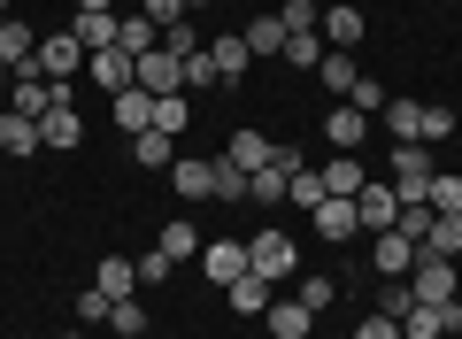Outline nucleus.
<instances>
[{"label":"nucleus","mask_w":462,"mask_h":339,"mask_svg":"<svg viewBox=\"0 0 462 339\" xmlns=\"http://www.w3.org/2000/svg\"><path fill=\"white\" fill-rule=\"evenodd\" d=\"M324 139H331V155H363V139H370V116L363 108H324Z\"/></svg>","instance_id":"10"},{"label":"nucleus","mask_w":462,"mask_h":339,"mask_svg":"<svg viewBox=\"0 0 462 339\" xmlns=\"http://www.w3.org/2000/svg\"><path fill=\"white\" fill-rule=\"evenodd\" d=\"M162 255H170V262H200V224L170 216V231H162Z\"/></svg>","instance_id":"28"},{"label":"nucleus","mask_w":462,"mask_h":339,"mask_svg":"<svg viewBox=\"0 0 462 339\" xmlns=\"http://www.w3.org/2000/svg\"><path fill=\"white\" fill-rule=\"evenodd\" d=\"M108 332H116V339H147V308H139V293L108 308Z\"/></svg>","instance_id":"37"},{"label":"nucleus","mask_w":462,"mask_h":339,"mask_svg":"<svg viewBox=\"0 0 462 339\" xmlns=\"http://www.w3.org/2000/svg\"><path fill=\"white\" fill-rule=\"evenodd\" d=\"M285 201H293V209H316V201H324V178H316L309 162L293 170V185H285Z\"/></svg>","instance_id":"41"},{"label":"nucleus","mask_w":462,"mask_h":339,"mask_svg":"<svg viewBox=\"0 0 462 339\" xmlns=\"http://www.w3.org/2000/svg\"><path fill=\"white\" fill-rule=\"evenodd\" d=\"M324 32H293V39H285V62H293V70H309V78H316V62H324Z\"/></svg>","instance_id":"34"},{"label":"nucleus","mask_w":462,"mask_h":339,"mask_svg":"<svg viewBox=\"0 0 462 339\" xmlns=\"http://www.w3.org/2000/svg\"><path fill=\"white\" fill-rule=\"evenodd\" d=\"M132 85H139V93H154V100H170V93H185V62L170 47H147V54H139V70H132Z\"/></svg>","instance_id":"5"},{"label":"nucleus","mask_w":462,"mask_h":339,"mask_svg":"<svg viewBox=\"0 0 462 339\" xmlns=\"http://www.w3.org/2000/svg\"><path fill=\"white\" fill-rule=\"evenodd\" d=\"M393 216H401V193L385 178H370L363 193H355V224H363V231H393Z\"/></svg>","instance_id":"9"},{"label":"nucleus","mask_w":462,"mask_h":339,"mask_svg":"<svg viewBox=\"0 0 462 339\" xmlns=\"http://www.w3.org/2000/svg\"><path fill=\"white\" fill-rule=\"evenodd\" d=\"M0 16H8V0H0Z\"/></svg>","instance_id":"54"},{"label":"nucleus","mask_w":462,"mask_h":339,"mask_svg":"<svg viewBox=\"0 0 462 339\" xmlns=\"http://www.w3.org/2000/svg\"><path fill=\"white\" fill-rule=\"evenodd\" d=\"M385 131H393V139H416V131H424V100H385Z\"/></svg>","instance_id":"32"},{"label":"nucleus","mask_w":462,"mask_h":339,"mask_svg":"<svg viewBox=\"0 0 462 339\" xmlns=\"http://www.w3.org/2000/svg\"><path fill=\"white\" fill-rule=\"evenodd\" d=\"M85 70H93V85L100 93H124V85H132V70H139V54H124V47H100V54H85Z\"/></svg>","instance_id":"11"},{"label":"nucleus","mask_w":462,"mask_h":339,"mask_svg":"<svg viewBox=\"0 0 462 339\" xmlns=\"http://www.w3.org/2000/svg\"><path fill=\"white\" fill-rule=\"evenodd\" d=\"M78 8H93V16H116V0H78Z\"/></svg>","instance_id":"50"},{"label":"nucleus","mask_w":462,"mask_h":339,"mask_svg":"<svg viewBox=\"0 0 462 339\" xmlns=\"http://www.w3.org/2000/svg\"><path fill=\"white\" fill-rule=\"evenodd\" d=\"M162 47L178 54V62H185V54H200L208 39H200V32H193V16H185V24H170V32H162Z\"/></svg>","instance_id":"43"},{"label":"nucleus","mask_w":462,"mask_h":339,"mask_svg":"<svg viewBox=\"0 0 462 339\" xmlns=\"http://www.w3.org/2000/svg\"><path fill=\"white\" fill-rule=\"evenodd\" d=\"M316 32H324V47H363V32H370V16L363 8H324V24H316Z\"/></svg>","instance_id":"16"},{"label":"nucleus","mask_w":462,"mask_h":339,"mask_svg":"<svg viewBox=\"0 0 462 339\" xmlns=\"http://www.w3.org/2000/svg\"><path fill=\"white\" fill-rule=\"evenodd\" d=\"M385 170H393L385 185L401 193V209H416V201L431 193V178H439V170H431V155H424L416 139H393V162H385Z\"/></svg>","instance_id":"2"},{"label":"nucleus","mask_w":462,"mask_h":339,"mask_svg":"<svg viewBox=\"0 0 462 339\" xmlns=\"http://www.w3.org/2000/svg\"><path fill=\"white\" fill-rule=\"evenodd\" d=\"M263 324H270V339H309V332H316V308H300V301H270Z\"/></svg>","instance_id":"20"},{"label":"nucleus","mask_w":462,"mask_h":339,"mask_svg":"<svg viewBox=\"0 0 462 339\" xmlns=\"http://www.w3.org/2000/svg\"><path fill=\"white\" fill-rule=\"evenodd\" d=\"M439 8H462V0H439Z\"/></svg>","instance_id":"53"},{"label":"nucleus","mask_w":462,"mask_h":339,"mask_svg":"<svg viewBox=\"0 0 462 339\" xmlns=\"http://www.w3.org/2000/svg\"><path fill=\"white\" fill-rule=\"evenodd\" d=\"M208 54H216V78H231V85H239V78H247V70H254V54H247V39H239V32L208 39Z\"/></svg>","instance_id":"23"},{"label":"nucleus","mask_w":462,"mask_h":339,"mask_svg":"<svg viewBox=\"0 0 462 339\" xmlns=\"http://www.w3.org/2000/svg\"><path fill=\"white\" fill-rule=\"evenodd\" d=\"M270 155H278V139H263V131H231L216 162H231V170H247V178H254V170H263Z\"/></svg>","instance_id":"13"},{"label":"nucleus","mask_w":462,"mask_h":339,"mask_svg":"<svg viewBox=\"0 0 462 339\" xmlns=\"http://www.w3.org/2000/svg\"><path fill=\"white\" fill-rule=\"evenodd\" d=\"M208 85H224V78H216V54L200 47V54H185V93H208Z\"/></svg>","instance_id":"40"},{"label":"nucleus","mask_w":462,"mask_h":339,"mask_svg":"<svg viewBox=\"0 0 462 339\" xmlns=\"http://www.w3.org/2000/svg\"><path fill=\"white\" fill-rule=\"evenodd\" d=\"M424 209H431V216H462V170H439V178H431Z\"/></svg>","instance_id":"29"},{"label":"nucleus","mask_w":462,"mask_h":339,"mask_svg":"<svg viewBox=\"0 0 462 339\" xmlns=\"http://www.w3.org/2000/svg\"><path fill=\"white\" fill-rule=\"evenodd\" d=\"M170 185H178L185 201H216V162H200V155H178V162H170Z\"/></svg>","instance_id":"14"},{"label":"nucleus","mask_w":462,"mask_h":339,"mask_svg":"<svg viewBox=\"0 0 462 339\" xmlns=\"http://www.w3.org/2000/svg\"><path fill=\"white\" fill-rule=\"evenodd\" d=\"M224 293H231V316H263V308L278 301V286H270V278H254V270H247V278H231Z\"/></svg>","instance_id":"21"},{"label":"nucleus","mask_w":462,"mask_h":339,"mask_svg":"<svg viewBox=\"0 0 462 339\" xmlns=\"http://www.w3.org/2000/svg\"><path fill=\"white\" fill-rule=\"evenodd\" d=\"M346 108H363V116H370V108H385V85H378V78H355V93H346Z\"/></svg>","instance_id":"48"},{"label":"nucleus","mask_w":462,"mask_h":339,"mask_svg":"<svg viewBox=\"0 0 462 339\" xmlns=\"http://www.w3.org/2000/svg\"><path fill=\"white\" fill-rule=\"evenodd\" d=\"M39 139H47L54 155H69V146H85V116L78 108H47L39 116Z\"/></svg>","instance_id":"19"},{"label":"nucleus","mask_w":462,"mask_h":339,"mask_svg":"<svg viewBox=\"0 0 462 339\" xmlns=\"http://www.w3.org/2000/svg\"><path fill=\"white\" fill-rule=\"evenodd\" d=\"M278 24H285V39H293V32H316V24H324V8H316V0H285Z\"/></svg>","instance_id":"39"},{"label":"nucleus","mask_w":462,"mask_h":339,"mask_svg":"<svg viewBox=\"0 0 462 339\" xmlns=\"http://www.w3.org/2000/svg\"><path fill=\"white\" fill-rule=\"evenodd\" d=\"M116 47H124V54H147V47H162V32H154L147 16H116Z\"/></svg>","instance_id":"31"},{"label":"nucleus","mask_w":462,"mask_h":339,"mask_svg":"<svg viewBox=\"0 0 462 339\" xmlns=\"http://www.w3.org/2000/svg\"><path fill=\"white\" fill-rule=\"evenodd\" d=\"M424 146H439V139H455V108H439V100H424V131H416Z\"/></svg>","instance_id":"42"},{"label":"nucleus","mask_w":462,"mask_h":339,"mask_svg":"<svg viewBox=\"0 0 462 339\" xmlns=\"http://www.w3.org/2000/svg\"><path fill=\"white\" fill-rule=\"evenodd\" d=\"M108 116H116V131H154V93H139V85H124V93L108 100Z\"/></svg>","instance_id":"15"},{"label":"nucleus","mask_w":462,"mask_h":339,"mask_svg":"<svg viewBox=\"0 0 462 339\" xmlns=\"http://www.w3.org/2000/svg\"><path fill=\"white\" fill-rule=\"evenodd\" d=\"M93 286L108 293V301H132V293H139V262H132V255H108V262L93 270Z\"/></svg>","instance_id":"22"},{"label":"nucleus","mask_w":462,"mask_h":339,"mask_svg":"<svg viewBox=\"0 0 462 339\" xmlns=\"http://www.w3.org/2000/svg\"><path fill=\"white\" fill-rule=\"evenodd\" d=\"M108 308H116V301H108L100 286H93V293H78V324H108Z\"/></svg>","instance_id":"49"},{"label":"nucleus","mask_w":462,"mask_h":339,"mask_svg":"<svg viewBox=\"0 0 462 339\" xmlns=\"http://www.w3.org/2000/svg\"><path fill=\"white\" fill-rule=\"evenodd\" d=\"M416 270V240H409V231H378V240H370V278H409Z\"/></svg>","instance_id":"8"},{"label":"nucleus","mask_w":462,"mask_h":339,"mask_svg":"<svg viewBox=\"0 0 462 339\" xmlns=\"http://www.w3.org/2000/svg\"><path fill=\"white\" fill-rule=\"evenodd\" d=\"M409 293H416V301H462V270H455V262H447V255H424V247H416Z\"/></svg>","instance_id":"3"},{"label":"nucleus","mask_w":462,"mask_h":339,"mask_svg":"<svg viewBox=\"0 0 462 339\" xmlns=\"http://www.w3.org/2000/svg\"><path fill=\"white\" fill-rule=\"evenodd\" d=\"M316 178H324V193H331V201H355V193L370 185V170H363V155H331Z\"/></svg>","instance_id":"12"},{"label":"nucleus","mask_w":462,"mask_h":339,"mask_svg":"<svg viewBox=\"0 0 462 339\" xmlns=\"http://www.w3.org/2000/svg\"><path fill=\"white\" fill-rule=\"evenodd\" d=\"M132 162H139V170H170V162H178V155H170V131H139Z\"/></svg>","instance_id":"33"},{"label":"nucleus","mask_w":462,"mask_h":339,"mask_svg":"<svg viewBox=\"0 0 462 339\" xmlns=\"http://www.w3.org/2000/svg\"><path fill=\"white\" fill-rule=\"evenodd\" d=\"M424 255L462 262V216H431V231H424Z\"/></svg>","instance_id":"27"},{"label":"nucleus","mask_w":462,"mask_h":339,"mask_svg":"<svg viewBox=\"0 0 462 339\" xmlns=\"http://www.w3.org/2000/svg\"><path fill=\"white\" fill-rule=\"evenodd\" d=\"M309 216H316V231H324V240H355V231H363V224H355V201H331V193L316 201Z\"/></svg>","instance_id":"25"},{"label":"nucleus","mask_w":462,"mask_h":339,"mask_svg":"<svg viewBox=\"0 0 462 339\" xmlns=\"http://www.w3.org/2000/svg\"><path fill=\"white\" fill-rule=\"evenodd\" d=\"M355 339H401V316H385V308H370V316L355 324Z\"/></svg>","instance_id":"45"},{"label":"nucleus","mask_w":462,"mask_h":339,"mask_svg":"<svg viewBox=\"0 0 462 339\" xmlns=\"http://www.w3.org/2000/svg\"><path fill=\"white\" fill-rule=\"evenodd\" d=\"M32 54H39V32L23 16H0V62H8V70H32Z\"/></svg>","instance_id":"18"},{"label":"nucleus","mask_w":462,"mask_h":339,"mask_svg":"<svg viewBox=\"0 0 462 339\" xmlns=\"http://www.w3.org/2000/svg\"><path fill=\"white\" fill-rule=\"evenodd\" d=\"M247 270L270 278V286H293V278H300V240H293V231H254V240H247Z\"/></svg>","instance_id":"1"},{"label":"nucleus","mask_w":462,"mask_h":339,"mask_svg":"<svg viewBox=\"0 0 462 339\" xmlns=\"http://www.w3.org/2000/svg\"><path fill=\"white\" fill-rule=\"evenodd\" d=\"M239 39H247V54H278V62H285V24L278 16H254Z\"/></svg>","instance_id":"30"},{"label":"nucleus","mask_w":462,"mask_h":339,"mask_svg":"<svg viewBox=\"0 0 462 339\" xmlns=\"http://www.w3.org/2000/svg\"><path fill=\"white\" fill-rule=\"evenodd\" d=\"M32 70H39V78H78V70H85V47H78V39H69V32H47V39H39V54H32Z\"/></svg>","instance_id":"7"},{"label":"nucleus","mask_w":462,"mask_h":339,"mask_svg":"<svg viewBox=\"0 0 462 339\" xmlns=\"http://www.w3.org/2000/svg\"><path fill=\"white\" fill-rule=\"evenodd\" d=\"M200 278H208L216 293H224L231 278H247V240H200Z\"/></svg>","instance_id":"6"},{"label":"nucleus","mask_w":462,"mask_h":339,"mask_svg":"<svg viewBox=\"0 0 462 339\" xmlns=\"http://www.w3.org/2000/svg\"><path fill=\"white\" fill-rule=\"evenodd\" d=\"M355 78H363V70H355V54H346V47H331L324 54V62H316V85H324V93H355Z\"/></svg>","instance_id":"24"},{"label":"nucleus","mask_w":462,"mask_h":339,"mask_svg":"<svg viewBox=\"0 0 462 339\" xmlns=\"http://www.w3.org/2000/svg\"><path fill=\"white\" fill-rule=\"evenodd\" d=\"M139 16H147L154 32H170V24H185V16H193V8H185V0H147V8H139Z\"/></svg>","instance_id":"44"},{"label":"nucleus","mask_w":462,"mask_h":339,"mask_svg":"<svg viewBox=\"0 0 462 339\" xmlns=\"http://www.w3.org/2000/svg\"><path fill=\"white\" fill-rule=\"evenodd\" d=\"M39 116H23V108H0V155H39Z\"/></svg>","instance_id":"17"},{"label":"nucleus","mask_w":462,"mask_h":339,"mask_svg":"<svg viewBox=\"0 0 462 339\" xmlns=\"http://www.w3.org/2000/svg\"><path fill=\"white\" fill-rule=\"evenodd\" d=\"M170 270H178V262H170L162 247H154V255H139V286H170Z\"/></svg>","instance_id":"47"},{"label":"nucleus","mask_w":462,"mask_h":339,"mask_svg":"<svg viewBox=\"0 0 462 339\" xmlns=\"http://www.w3.org/2000/svg\"><path fill=\"white\" fill-rule=\"evenodd\" d=\"M293 301H300V308H316V316H324V308L339 301V278H324V270H309V278H300V293H293Z\"/></svg>","instance_id":"36"},{"label":"nucleus","mask_w":462,"mask_h":339,"mask_svg":"<svg viewBox=\"0 0 462 339\" xmlns=\"http://www.w3.org/2000/svg\"><path fill=\"white\" fill-rule=\"evenodd\" d=\"M185 8H208V0H185Z\"/></svg>","instance_id":"52"},{"label":"nucleus","mask_w":462,"mask_h":339,"mask_svg":"<svg viewBox=\"0 0 462 339\" xmlns=\"http://www.w3.org/2000/svg\"><path fill=\"white\" fill-rule=\"evenodd\" d=\"M16 108H23V116H47V108H54V93H47L39 70H16Z\"/></svg>","instance_id":"35"},{"label":"nucleus","mask_w":462,"mask_h":339,"mask_svg":"<svg viewBox=\"0 0 462 339\" xmlns=\"http://www.w3.org/2000/svg\"><path fill=\"white\" fill-rule=\"evenodd\" d=\"M0 78H8V62H0Z\"/></svg>","instance_id":"55"},{"label":"nucleus","mask_w":462,"mask_h":339,"mask_svg":"<svg viewBox=\"0 0 462 339\" xmlns=\"http://www.w3.org/2000/svg\"><path fill=\"white\" fill-rule=\"evenodd\" d=\"M69 39H78L85 54H100V47H116V16H93V8H78V16H69Z\"/></svg>","instance_id":"26"},{"label":"nucleus","mask_w":462,"mask_h":339,"mask_svg":"<svg viewBox=\"0 0 462 339\" xmlns=\"http://www.w3.org/2000/svg\"><path fill=\"white\" fill-rule=\"evenodd\" d=\"M216 201H247V170H231V162H216Z\"/></svg>","instance_id":"46"},{"label":"nucleus","mask_w":462,"mask_h":339,"mask_svg":"<svg viewBox=\"0 0 462 339\" xmlns=\"http://www.w3.org/2000/svg\"><path fill=\"white\" fill-rule=\"evenodd\" d=\"M62 339H85V324H78V332H62Z\"/></svg>","instance_id":"51"},{"label":"nucleus","mask_w":462,"mask_h":339,"mask_svg":"<svg viewBox=\"0 0 462 339\" xmlns=\"http://www.w3.org/2000/svg\"><path fill=\"white\" fill-rule=\"evenodd\" d=\"M293 170H300V146H278V155H270L263 170L247 178V201H254V209H278L285 185H293Z\"/></svg>","instance_id":"4"},{"label":"nucleus","mask_w":462,"mask_h":339,"mask_svg":"<svg viewBox=\"0 0 462 339\" xmlns=\"http://www.w3.org/2000/svg\"><path fill=\"white\" fill-rule=\"evenodd\" d=\"M185 124H193V100H185V93H170V100H154V131H170V139H178Z\"/></svg>","instance_id":"38"}]
</instances>
